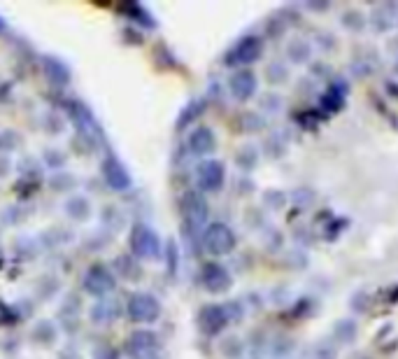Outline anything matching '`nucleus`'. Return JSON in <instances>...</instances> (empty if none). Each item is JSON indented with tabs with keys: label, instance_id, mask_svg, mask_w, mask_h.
Here are the masks:
<instances>
[{
	"label": "nucleus",
	"instance_id": "obj_1",
	"mask_svg": "<svg viewBox=\"0 0 398 359\" xmlns=\"http://www.w3.org/2000/svg\"><path fill=\"white\" fill-rule=\"evenodd\" d=\"M264 38L257 36V33H247V36H240L235 43L226 49L224 54V63L228 68H235V70H242V68H249L252 63H257L261 56H264Z\"/></svg>",
	"mask_w": 398,
	"mask_h": 359
},
{
	"label": "nucleus",
	"instance_id": "obj_2",
	"mask_svg": "<svg viewBox=\"0 0 398 359\" xmlns=\"http://www.w3.org/2000/svg\"><path fill=\"white\" fill-rule=\"evenodd\" d=\"M200 240H203V250L213 257L231 254L235 250V245H238V236H235V231L222 220L208 222L205 229L200 231Z\"/></svg>",
	"mask_w": 398,
	"mask_h": 359
},
{
	"label": "nucleus",
	"instance_id": "obj_3",
	"mask_svg": "<svg viewBox=\"0 0 398 359\" xmlns=\"http://www.w3.org/2000/svg\"><path fill=\"white\" fill-rule=\"evenodd\" d=\"M161 313H163V306L161 301L149 294V291H133L129 296V301H126V315H129V320L135 324H151L156 322Z\"/></svg>",
	"mask_w": 398,
	"mask_h": 359
},
{
	"label": "nucleus",
	"instance_id": "obj_4",
	"mask_svg": "<svg viewBox=\"0 0 398 359\" xmlns=\"http://www.w3.org/2000/svg\"><path fill=\"white\" fill-rule=\"evenodd\" d=\"M129 247L138 259L161 257V236L145 222H135L129 233Z\"/></svg>",
	"mask_w": 398,
	"mask_h": 359
},
{
	"label": "nucleus",
	"instance_id": "obj_5",
	"mask_svg": "<svg viewBox=\"0 0 398 359\" xmlns=\"http://www.w3.org/2000/svg\"><path fill=\"white\" fill-rule=\"evenodd\" d=\"M196 187L200 194H217L226 185V164L219 159H203L196 166Z\"/></svg>",
	"mask_w": 398,
	"mask_h": 359
},
{
	"label": "nucleus",
	"instance_id": "obj_6",
	"mask_svg": "<svg viewBox=\"0 0 398 359\" xmlns=\"http://www.w3.org/2000/svg\"><path fill=\"white\" fill-rule=\"evenodd\" d=\"M231 322L233 320L224 304H208L198 311V329L203 331V336H208V338L222 336Z\"/></svg>",
	"mask_w": 398,
	"mask_h": 359
},
{
	"label": "nucleus",
	"instance_id": "obj_7",
	"mask_svg": "<svg viewBox=\"0 0 398 359\" xmlns=\"http://www.w3.org/2000/svg\"><path fill=\"white\" fill-rule=\"evenodd\" d=\"M200 287L210 294H226L233 287V275L222 262H205L198 273Z\"/></svg>",
	"mask_w": 398,
	"mask_h": 359
},
{
	"label": "nucleus",
	"instance_id": "obj_8",
	"mask_svg": "<svg viewBox=\"0 0 398 359\" xmlns=\"http://www.w3.org/2000/svg\"><path fill=\"white\" fill-rule=\"evenodd\" d=\"M347 94H350V85L340 77H333L328 82V87L321 91V96L317 101V110L324 114L326 119L338 114L347 105Z\"/></svg>",
	"mask_w": 398,
	"mask_h": 359
},
{
	"label": "nucleus",
	"instance_id": "obj_9",
	"mask_svg": "<svg viewBox=\"0 0 398 359\" xmlns=\"http://www.w3.org/2000/svg\"><path fill=\"white\" fill-rule=\"evenodd\" d=\"M100 175H103L105 185L114 191H126L133 185V178H131L129 168H126V164L112 152L105 154V159L100 161Z\"/></svg>",
	"mask_w": 398,
	"mask_h": 359
},
{
	"label": "nucleus",
	"instance_id": "obj_10",
	"mask_svg": "<svg viewBox=\"0 0 398 359\" xmlns=\"http://www.w3.org/2000/svg\"><path fill=\"white\" fill-rule=\"evenodd\" d=\"M182 215H184V222L189 224V227L205 229L208 215H210L205 194H200L198 189L186 191V194L182 196Z\"/></svg>",
	"mask_w": 398,
	"mask_h": 359
},
{
	"label": "nucleus",
	"instance_id": "obj_11",
	"mask_svg": "<svg viewBox=\"0 0 398 359\" xmlns=\"http://www.w3.org/2000/svg\"><path fill=\"white\" fill-rule=\"evenodd\" d=\"M228 94L233 96V101L247 103L254 96L259 94V77L252 68L233 70V75L228 77Z\"/></svg>",
	"mask_w": 398,
	"mask_h": 359
},
{
	"label": "nucleus",
	"instance_id": "obj_12",
	"mask_svg": "<svg viewBox=\"0 0 398 359\" xmlns=\"http://www.w3.org/2000/svg\"><path fill=\"white\" fill-rule=\"evenodd\" d=\"M84 289L89 291L91 296H96V299H105L109 291L114 289L117 285V280H114V275L109 273L103 264H93L87 269V273H84Z\"/></svg>",
	"mask_w": 398,
	"mask_h": 359
},
{
	"label": "nucleus",
	"instance_id": "obj_13",
	"mask_svg": "<svg viewBox=\"0 0 398 359\" xmlns=\"http://www.w3.org/2000/svg\"><path fill=\"white\" fill-rule=\"evenodd\" d=\"M186 147H189V154L200 156L203 161V159H208L217 149V133L210 127L191 129L189 136H186Z\"/></svg>",
	"mask_w": 398,
	"mask_h": 359
},
{
	"label": "nucleus",
	"instance_id": "obj_14",
	"mask_svg": "<svg viewBox=\"0 0 398 359\" xmlns=\"http://www.w3.org/2000/svg\"><path fill=\"white\" fill-rule=\"evenodd\" d=\"M156 350H158V336H156L154 331L140 329V331L131 333V338H129V353L135 359H145V357L156 355Z\"/></svg>",
	"mask_w": 398,
	"mask_h": 359
},
{
	"label": "nucleus",
	"instance_id": "obj_15",
	"mask_svg": "<svg viewBox=\"0 0 398 359\" xmlns=\"http://www.w3.org/2000/svg\"><path fill=\"white\" fill-rule=\"evenodd\" d=\"M368 23L375 33H389L392 28L398 26V5L387 3V5H377L375 10L368 14Z\"/></svg>",
	"mask_w": 398,
	"mask_h": 359
},
{
	"label": "nucleus",
	"instance_id": "obj_16",
	"mask_svg": "<svg viewBox=\"0 0 398 359\" xmlns=\"http://www.w3.org/2000/svg\"><path fill=\"white\" fill-rule=\"evenodd\" d=\"M312 54H315V47H312V43L306 38L296 36L286 43V58H289V63H294V65L312 63Z\"/></svg>",
	"mask_w": 398,
	"mask_h": 359
},
{
	"label": "nucleus",
	"instance_id": "obj_17",
	"mask_svg": "<svg viewBox=\"0 0 398 359\" xmlns=\"http://www.w3.org/2000/svg\"><path fill=\"white\" fill-rule=\"evenodd\" d=\"M331 336L335 343H340V345H354L359 341V322L354 320V317H340V320H335L333 324Z\"/></svg>",
	"mask_w": 398,
	"mask_h": 359
},
{
	"label": "nucleus",
	"instance_id": "obj_18",
	"mask_svg": "<svg viewBox=\"0 0 398 359\" xmlns=\"http://www.w3.org/2000/svg\"><path fill=\"white\" fill-rule=\"evenodd\" d=\"M42 70L54 85H68L70 82V68L58 56H42Z\"/></svg>",
	"mask_w": 398,
	"mask_h": 359
},
{
	"label": "nucleus",
	"instance_id": "obj_19",
	"mask_svg": "<svg viewBox=\"0 0 398 359\" xmlns=\"http://www.w3.org/2000/svg\"><path fill=\"white\" fill-rule=\"evenodd\" d=\"M205 110H208V101H205V98H191V101L182 107L180 117H177V131L189 129L193 122L200 119Z\"/></svg>",
	"mask_w": 398,
	"mask_h": 359
},
{
	"label": "nucleus",
	"instance_id": "obj_20",
	"mask_svg": "<svg viewBox=\"0 0 398 359\" xmlns=\"http://www.w3.org/2000/svg\"><path fill=\"white\" fill-rule=\"evenodd\" d=\"M315 311H317V299L303 294L298 299H294L284 315H286V320H308Z\"/></svg>",
	"mask_w": 398,
	"mask_h": 359
},
{
	"label": "nucleus",
	"instance_id": "obj_21",
	"mask_svg": "<svg viewBox=\"0 0 398 359\" xmlns=\"http://www.w3.org/2000/svg\"><path fill=\"white\" fill-rule=\"evenodd\" d=\"M340 26L345 31L361 33L368 26V14H363L359 7H347V10H343V14H340Z\"/></svg>",
	"mask_w": 398,
	"mask_h": 359
},
{
	"label": "nucleus",
	"instance_id": "obj_22",
	"mask_svg": "<svg viewBox=\"0 0 398 359\" xmlns=\"http://www.w3.org/2000/svg\"><path fill=\"white\" fill-rule=\"evenodd\" d=\"M324 119H326V117L321 114L317 107H312V110H296L294 112V122H296V127H298L301 131H312V133H315L319 129V124Z\"/></svg>",
	"mask_w": 398,
	"mask_h": 359
},
{
	"label": "nucleus",
	"instance_id": "obj_23",
	"mask_svg": "<svg viewBox=\"0 0 398 359\" xmlns=\"http://www.w3.org/2000/svg\"><path fill=\"white\" fill-rule=\"evenodd\" d=\"M352 227V220L350 217H331L326 224H324V238L328 243H335V240H340V236H345L347 231Z\"/></svg>",
	"mask_w": 398,
	"mask_h": 359
},
{
	"label": "nucleus",
	"instance_id": "obj_24",
	"mask_svg": "<svg viewBox=\"0 0 398 359\" xmlns=\"http://www.w3.org/2000/svg\"><path fill=\"white\" fill-rule=\"evenodd\" d=\"M259 161H261V152L257 145H244L238 149V154H235V164H238V168L244 173L257 168Z\"/></svg>",
	"mask_w": 398,
	"mask_h": 359
},
{
	"label": "nucleus",
	"instance_id": "obj_25",
	"mask_svg": "<svg viewBox=\"0 0 398 359\" xmlns=\"http://www.w3.org/2000/svg\"><path fill=\"white\" fill-rule=\"evenodd\" d=\"M315 201H317V189L315 187L301 185V187H294L289 191V203L298 208V210H306V208H310Z\"/></svg>",
	"mask_w": 398,
	"mask_h": 359
},
{
	"label": "nucleus",
	"instance_id": "obj_26",
	"mask_svg": "<svg viewBox=\"0 0 398 359\" xmlns=\"http://www.w3.org/2000/svg\"><path fill=\"white\" fill-rule=\"evenodd\" d=\"M291 77V70H289V63H284V61H270L266 65V80H268V85H286Z\"/></svg>",
	"mask_w": 398,
	"mask_h": 359
},
{
	"label": "nucleus",
	"instance_id": "obj_27",
	"mask_svg": "<svg viewBox=\"0 0 398 359\" xmlns=\"http://www.w3.org/2000/svg\"><path fill=\"white\" fill-rule=\"evenodd\" d=\"M264 205L268 210H284L289 205V191L284 189H266L264 191Z\"/></svg>",
	"mask_w": 398,
	"mask_h": 359
},
{
	"label": "nucleus",
	"instance_id": "obj_28",
	"mask_svg": "<svg viewBox=\"0 0 398 359\" xmlns=\"http://www.w3.org/2000/svg\"><path fill=\"white\" fill-rule=\"evenodd\" d=\"M268 350L273 353V357H279V359H286L289 357L294 350H296V341L284 336V333H279V336H275L273 341L268 343Z\"/></svg>",
	"mask_w": 398,
	"mask_h": 359
},
{
	"label": "nucleus",
	"instance_id": "obj_29",
	"mask_svg": "<svg viewBox=\"0 0 398 359\" xmlns=\"http://www.w3.org/2000/svg\"><path fill=\"white\" fill-rule=\"evenodd\" d=\"M124 12H129V19L135 21V23H140V26H145V28H154L156 26L154 16H151V12H147L142 5H126Z\"/></svg>",
	"mask_w": 398,
	"mask_h": 359
},
{
	"label": "nucleus",
	"instance_id": "obj_30",
	"mask_svg": "<svg viewBox=\"0 0 398 359\" xmlns=\"http://www.w3.org/2000/svg\"><path fill=\"white\" fill-rule=\"evenodd\" d=\"M259 107L264 114H277L284 110V98L277 94V91H268V94L261 96Z\"/></svg>",
	"mask_w": 398,
	"mask_h": 359
},
{
	"label": "nucleus",
	"instance_id": "obj_31",
	"mask_svg": "<svg viewBox=\"0 0 398 359\" xmlns=\"http://www.w3.org/2000/svg\"><path fill=\"white\" fill-rule=\"evenodd\" d=\"M286 149H289V143H286L282 133H270V138L266 140V154L270 159H282Z\"/></svg>",
	"mask_w": 398,
	"mask_h": 359
},
{
	"label": "nucleus",
	"instance_id": "obj_32",
	"mask_svg": "<svg viewBox=\"0 0 398 359\" xmlns=\"http://www.w3.org/2000/svg\"><path fill=\"white\" fill-rule=\"evenodd\" d=\"M286 28H289V19H286V14L279 10L275 12L273 16H268V21H266V31H268V36L270 38H279V36H284Z\"/></svg>",
	"mask_w": 398,
	"mask_h": 359
},
{
	"label": "nucleus",
	"instance_id": "obj_33",
	"mask_svg": "<svg viewBox=\"0 0 398 359\" xmlns=\"http://www.w3.org/2000/svg\"><path fill=\"white\" fill-rule=\"evenodd\" d=\"M240 129L242 133H257L261 129H266V117L261 112H242Z\"/></svg>",
	"mask_w": 398,
	"mask_h": 359
},
{
	"label": "nucleus",
	"instance_id": "obj_34",
	"mask_svg": "<svg viewBox=\"0 0 398 359\" xmlns=\"http://www.w3.org/2000/svg\"><path fill=\"white\" fill-rule=\"evenodd\" d=\"M65 213L70 215L72 220H87L89 213H91V208H89V201H87V198L75 196V198H70V201H68Z\"/></svg>",
	"mask_w": 398,
	"mask_h": 359
},
{
	"label": "nucleus",
	"instance_id": "obj_35",
	"mask_svg": "<svg viewBox=\"0 0 398 359\" xmlns=\"http://www.w3.org/2000/svg\"><path fill=\"white\" fill-rule=\"evenodd\" d=\"M350 73L354 77H370V75L375 73V63H372L368 56H357V58H352Z\"/></svg>",
	"mask_w": 398,
	"mask_h": 359
},
{
	"label": "nucleus",
	"instance_id": "obj_36",
	"mask_svg": "<svg viewBox=\"0 0 398 359\" xmlns=\"http://www.w3.org/2000/svg\"><path fill=\"white\" fill-rule=\"evenodd\" d=\"M308 264H310V257L303 247H294L286 252V266H289V269L303 271V269H308Z\"/></svg>",
	"mask_w": 398,
	"mask_h": 359
},
{
	"label": "nucleus",
	"instance_id": "obj_37",
	"mask_svg": "<svg viewBox=\"0 0 398 359\" xmlns=\"http://www.w3.org/2000/svg\"><path fill=\"white\" fill-rule=\"evenodd\" d=\"M222 353L228 359H240L244 355V343L238 336H228L224 343H222Z\"/></svg>",
	"mask_w": 398,
	"mask_h": 359
},
{
	"label": "nucleus",
	"instance_id": "obj_38",
	"mask_svg": "<svg viewBox=\"0 0 398 359\" xmlns=\"http://www.w3.org/2000/svg\"><path fill=\"white\" fill-rule=\"evenodd\" d=\"M315 45L321 49V52H335L338 49V38H335V33L331 31H317L315 33Z\"/></svg>",
	"mask_w": 398,
	"mask_h": 359
},
{
	"label": "nucleus",
	"instance_id": "obj_39",
	"mask_svg": "<svg viewBox=\"0 0 398 359\" xmlns=\"http://www.w3.org/2000/svg\"><path fill=\"white\" fill-rule=\"evenodd\" d=\"M264 243H266V250H270V252H277V250L284 247V233L277 231L275 227H268L266 233H264Z\"/></svg>",
	"mask_w": 398,
	"mask_h": 359
},
{
	"label": "nucleus",
	"instance_id": "obj_40",
	"mask_svg": "<svg viewBox=\"0 0 398 359\" xmlns=\"http://www.w3.org/2000/svg\"><path fill=\"white\" fill-rule=\"evenodd\" d=\"M370 304H372V296L368 294V291H363V289L354 291L352 299H350V308L354 313H366L370 308Z\"/></svg>",
	"mask_w": 398,
	"mask_h": 359
},
{
	"label": "nucleus",
	"instance_id": "obj_41",
	"mask_svg": "<svg viewBox=\"0 0 398 359\" xmlns=\"http://www.w3.org/2000/svg\"><path fill=\"white\" fill-rule=\"evenodd\" d=\"M310 80H328L331 82L333 80V70H331V65H326V61H312L310 63Z\"/></svg>",
	"mask_w": 398,
	"mask_h": 359
},
{
	"label": "nucleus",
	"instance_id": "obj_42",
	"mask_svg": "<svg viewBox=\"0 0 398 359\" xmlns=\"http://www.w3.org/2000/svg\"><path fill=\"white\" fill-rule=\"evenodd\" d=\"M166 259H168V273L175 275L177 271V259H180V252H177V245H175V240H168V247H166Z\"/></svg>",
	"mask_w": 398,
	"mask_h": 359
},
{
	"label": "nucleus",
	"instance_id": "obj_43",
	"mask_svg": "<svg viewBox=\"0 0 398 359\" xmlns=\"http://www.w3.org/2000/svg\"><path fill=\"white\" fill-rule=\"evenodd\" d=\"M312 359H338V353L333 345L328 343H319L315 348V355H312Z\"/></svg>",
	"mask_w": 398,
	"mask_h": 359
},
{
	"label": "nucleus",
	"instance_id": "obj_44",
	"mask_svg": "<svg viewBox=\"0 0 398 359\" xmlns=\"http://www.w3.org/2000/svg\"><path fill=\"white\" fill-rule=\"evenodd\" d=\"M93 359H119V350L112 345H103L93 353Z\"/></svg>",
	"mask_w": 398,
	"mask_h": 359
},
{
	"label": "nucleus",
	"instance_id": "obj_45",
	"mask_svg": "<svg viewBox=\"0 0 398 359\" xmlns=\"http://www.w3.org/2000/svg\"><path fill=\"white\" fill-rule=\"evenodd\" d=\"M303 7H306V10H312V12H326V10H331V3H326L324 0V3H306Z\"/></svg>",
	"mask_w": 398,
	"mask_h": 359
},
{
	"label": "nucleus",
	"instance_id": "obj_46",
	"mask_svg": "<svg viewBox=\"0 0 398 359\" xmlns=\"http://www.w3.org/2000/svg\"><path fill=\"white\" fill-rule=\"evenodd\" d=\"M384 301H387L389 306L398 304V282H394V285L387 289V299H384Z\"/></svg>",
	"mask_w": 398,
	"mask_h": 359
},
{
	"label": "nucleus",
	"instance_id": "obj_47",
	"mask_svg": "<svg viewBox=\"0 0 398 359\" xmlns=\"http://www.w3.org/2000/svg\"><path fill=\"white\" fill-rule=\"evenodd\" d=\"M384 91H387V94L392 96V98H396V101H398V82H396V80H387V82H384Z\"/></svg>",
	"mask_w": 398,
	"mask_h": 359
},
{
	"label": "nucleus",
	"instance_id": "obj_48",
	"mask_svg": "<svg viewBox=\"0 0 398 359\" xmlns=\"http://www.w3.org/2000/svg\"><path fill=\"white\" fill-rule=\"evenodd\" d=\"M394 73L398 75V54H396V58H394Z\"/></svg>",
	"mask_w": 398,
	"mask_h": 359
},
{
	"label": "nucleus",
	"instance_id": "obj_49",
	"mask_svg": "<svg viewBox=\"0 0 398 359\" xmlns=\"http://www.w3.org/2000/svg\"><path fill=\"white\" fill-rule=\"evenodd\" d=\"M354 359H370V357H363V355H357V357H354Z\"/></svg>",
	"mask_w": 398,
	"mask_h": 359
},
{
	"label": "nucleus",
	"instance_id": "obj_50",
	"mask_svg": "<svg viewBox=\"0 0 398 359\" xmlns=\"http://www.w3.org/2000/svg\"><path fill=\"white\" fill-rule=\"evenodd\" d=\"M3 28H5V21H3V19H0V31H3Z\"/></svg>",
	"mask_w": 398,
	"mask_h": 359
}]
</instances>
